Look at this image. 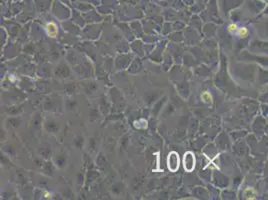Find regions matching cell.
Masks as SVG:
<instances>
[{"label":"cell","instance_id":"7a4b0ae2","mask_svg":"<svg viewBox=\"0 0 268 200\" xmlns=\"http://www.w3.org/2000/svg\"><path fill=\"white\" fill-rule=\"evenodd\" d=\"M196 159L193 152L188 151L183 156V167L187 172H192L195 168Z\"/></svg>","mask_w":268,"mask_h":200},{"label":"cell","instance_id":"277c9868","mask_svg":"<svg viewBox=\"0 0 268 200\" xmlns=\"http://www.w3.org/2000/svg\"><path fill=\"white\" fill-rule=\"evenodd\" d=\"M244 196L248 199H254L255 198V192L251 188H247L244 191Z\"/></svg>","mask_w":268,"mask_h":200},{"label":"cell","instance_id":"3957f363","mask_svg":"<svg viewBox=\"0 0 268 200\" xmlns=\"http://www.w3.org/2000/svg\"><path fill=\"white\" fill-rule=\"evenodd\" d=\"M46 30H47V33L48 35H50L51 37H55L57 33H58V29H57V26L53 22H49L46 24Z\"/></svg>","mask_w":268,"mask_h":200},{"label":"cell","instance_id":"5b68a950","mask_svg":"<svg viewBox=\"0 0 268 200\" xmlns=\"http://www.w3.org/2000/svg\"><path fill=\"white\" fill-rule=\"evenodd\" d=\"M201 98H202V100L205 101V102H211V101H212V97H211V95H210L208 92H204V93L201 95Z\"/></svg>","mask_w":268,"mask_h":200},{"label":"cell","instance_id":"6da1fadb","mask_svg":"<svg viewBox=\"0 0 268 200\" xmlns=\"http://www.w3.org/2000/svg\"><path fill=\"white\" fill-rule=\"evenodd\" d=\"M180 166V158L176 151H171L167 157V167L171 172H176Z\"/></svg>","mask_w":268,"mask_h":200},{"label":"cell","instance_id":"8992f818","mask_svg":"<svg viewBox=\"0 0 268 200\" xmlns=\"http://www.w3.org/2000/svg\"><path fill=\"white\" fill-rule=\"evenodd\" d=\"M248 34V30L245 28V27H242V28L238 29V35L240 37H246V35Z\"/></svg>","mask_w":268,"mask_h":200},{"label":"cell","instance_id":"52a82bcc","mask_svg":"<svg viewBox=\"0 0 268 200\" xmlns=\"http://www.w3.org/2000/svg\"><path fill=\"white\" fill-rule=\"evenodd\" d=\"M228 29H229V31H235V30L237 29V26H236L235 24H230L228 26Z\"/></svg>","mask_w":268,"mask_h":200}]
</instances>
